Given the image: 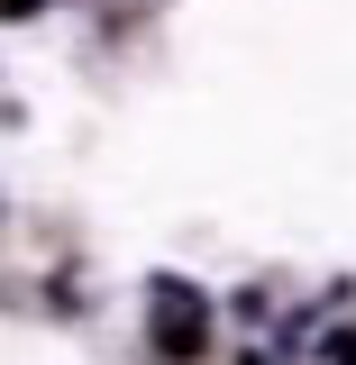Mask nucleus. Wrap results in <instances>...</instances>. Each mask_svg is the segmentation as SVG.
<instances>
[{
	"mask_svg": "<svg viewBox=\"0 0 356 365\" xmlns=\"http://www.w3.org/2000/svg\"><path fill=\"white\" fill-rule=\"evenodd\" d=\"M329 365H356V338H329Z\"/></svg>",
	"mask_w": 356,
	"mask_h": 365,
	"instance_id": "f257e3e1",
	"label": "nucleus"
}]
</instances>
